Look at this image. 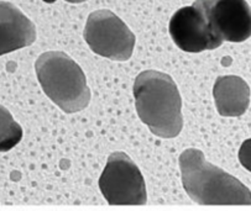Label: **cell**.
<instances>
[{
	"mask_svg": "<svg viewBox=\"0 0 251 211\" xmlns=\"http://www.w3.org/2000/svg\"><path fill=\"white\" fill-rule=\"evenodd\" d=\"M35 40L34 23L13 3L0 0V56L30 46Z\"/></svg>",
	"mask_w": 251,
	"mask_h": 211,
	"instance_id": "obj_8",
	"label": "cell"
},
{
	"mask_svg": "<svg viewBox=\"0 0 251 211\" xmlns=\"http://www.w3.org/2000/svg\"><path fill=\"white\" fill-rule=\"evenodd\" d=\"M212 31L223 42H244L251 37V8L245 0H196Z\"/></svg>",
	"mask_w": 251,
	"mask_h": 211,
	"instance_id": "obj_6",
	"label": "cell"
},
{
	"mask_svg": "<svg viewBox=\"0 0 251 211\" xmlns=\"http://www.w3.org/2000/svg\"><path fill=\"white\" fill-rule=\"evenodd\" d=\"M67 3H72V4H77V3H83V1H87V0H66Z\"/></svg>",
	"mask_w": 251,
	"mask_h": 211,
	"instance_id": "obj_12",
	"label": "cell"
},
{
	"mask_svg": "<svg viewBox=\"0 0 251 211\" xmlns=\"http://www.w3.org/2000/svg\"><path fill=\"white\" fill-rule=\"evenodd\" d=\"M213 96L219 115L239 117L250 105V87L238 75H222L215 80Z\"/></svg>",
	"mask_w": 251,
	"mask_h": 211,
	"instance_id": "obj_9",
	"label": "cell"
},
{
	"mask_svg": "<svg viewBox=\"0 0 251 211\" xmlns=\"http://www.w3.org/2000/svg\"><path fill=\"white\" fill-rule=\"evenodd\" d=\"M135 108L137 116L160 139H175L183 129L182 99L171 75L144 70L135 78Z\"/></svg>",
	"mask_w": 251,
	"mask_h": 211,
	"instance_id": "obj_1",
	"label": "cell"
},
{
	"mask_svg": "<svg viewBox=\"0 0 251 211\" xmlns=\"http://www.w3.org/2000/svg\"><path fill=\"white\" fill-rule=\"evenodd\" d=\"M182 186L200 205H251V191L238 178L205 160L198 148L179 155Z\"/></svg>",
	"mask_w": 251,
	"mask_h": 211,
	"instance_id": "obj_2",
	"label": "cell"
},
{
	"mask_svg": "<svg viewBox=\"0 0 251 211\" xmlns=\"http://www.w3.org/2000/svg\"><path fill=\"white\" fill-rule=\"evenodd\" d=\"M23 127L10 111L0 105V152H8L23 140Z\"/></svg>",
	"mask_w": 251,
	"mask_h": 211,
	"instance_id": "obj_10",
	"label": "cell"
},
{
	"mask_svg": "<svg viewBox=\"0 0 251 211\" xmlns=\"http://www.w3.org/2000/svg\"><path fill=\"white\" fill-rule=\"evenodd\" d=\"M169 31L175 45L189 53L215 49L223 45L212 31L202 9L193 3L178 9L170 20Z\"/></svg>",
	"mask_w": 251,
	"mask_h": 211,
	"instance_id": "obj_7",
	"label": "cell"
},
{
	"mask_svg": "<svg viewBox=\"0 0 251 211\" xmlns=\"http://www.w3.org/2000/svg\"><path fill=\"white\" fill-rule=\"evenodd\" d=\"M37 79L50 100L66 114L82 111L91 101V89L82 68L60 51L42 53L35 62Z\"/></svg>",
	"mask_w": 251,
	"mask_h": 211,
	"instance_id": "obj_3",
	"label": "cell"
},
{
	"mask_svg": "<svg viewBox=\"0 0 251 211\" xmlns=\"http://www.w3.org/2000/svg\"><path fill=\"white\" fill-rule=\"evenodd\" d=\"M109 205H145L148 191L144 175L125 152L111 153L98 182Z\"/></svg>",
	"mask_w": 251,
	"mask_h": 211,
	"instance_id": "obj_4",
	"label": "cell"
},
{
	"mask_svg": "<svg viewBox=\"0 0 251 211\" xmlns=\"http://www.w3.org/2000/svg\"><path fill=\"white\" fill-rule=\"evenodd\" d=\"M83 36L94 53L113 61L131 58L135 35L126 23L109 10L93 11L87 19Z\"/></svg>",
	"mask_w": 251,
	"mask_h": 211,
	"instance_id": "obj_5",
	"label": "cell"
},
{
	"mask_svg": "<svg viewBox=\"0 0 251 211\" xmlns=\"http://www.w3.org/2000/svg\"><path fill=\"white\" fill-rule=\"evenodd\" d=\"M238 157L240 164L243 165L246 170L251 172V139L245 140V141L241 143Z\"/></svg>",
	"mask_w": 251,
	"mask_h": 211,
	"instance_id": "obj_11",
	"label": "cell"
}]
</instances>
